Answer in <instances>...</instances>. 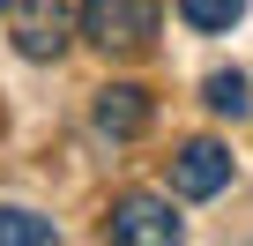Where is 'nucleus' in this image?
Listing matches in <instances>:
<instances>
[{
  "label": "nucleus",
  "instance_id": "1",
  "mask_svg": "<svg viewBox=\"0 0 253 246\" xmlns=\"http://www.w3.org/2000/svg\"><path fill=\"white\" fill-rule=\"evenodd\" d=\"M82 38L104 52H142L157 38V0H82Z\"/></svg>",
  "mask_w": 253,
  "mask_h": 246
},
{
  "label": "nucleus",
  "instance_id": "2",
  "mask_svg": "<svg viewBox=\"0 0 253 246\" xmlns=\"http://www.w3.org/2000/svg\"><path fill=\"white\" fill-rule=\"evenodd\" d=\"M179 216H171V201H157V194H119L112 201V239L119 246H179Z\"/></svg>",
  "mask_w": 253,
  "mask_h": 246
},
{
  "label": "nucleus",
  "instance_id": "3",
  "mask_svg": "<svg viewBox=\"0 0 253 246\" xmlns=\"http://www.w3.org/2000/svg\"><path fill=\"white\" fill-rule=\"evenodd\" d=\"M223 187H231V149H223V142H186V149L171 157V194L209 201V194H223Z\"/></svg>",
  "mask_w": 253,
  "mask_h": 246
},
{
  "label": "nucleus",
  "instance_id": "4",
  "mask_svg": "<svg viewBox=\"0 0 253 246\" xmlns=\"http://www.w3.org/2000/svg\"><path fill=\"white\" fill-rule=\"evenodd\" d=\"M15 52L23 60H52L60 45H67V8L60 0H15Z\"/></svg>",
  "mask_w": 253,
  "mask_h": 246
},
{
  "label": "nucleus",
  "instance_id": "5",
  "mask_svg": "<svg viewBox=\"0 0 253 246\" xmlns=\"http://www.w3.org/2000/svg\"><path fill=\"white\" fill-rule=\"evenodd\" d=\"M89 119H97V135L134 142V135L149 127V90H142V82H104L97 104H89Z\"/></svg>",
  "mask_w": 253,
  "mask_h": 246
},
{
  "label": "nucleus",
  "instance_id": "6",
  "mask_svg": "<svg viewBox=\"0 0 253 246\" xmlns=\"http://www.w3.org/2000/svg\"><path fill=\"white\" fill-rule=\"evenodd\" d=\"M60 231H52V216H38V209H0V246H52Z\"/></svg>",
  "mask_w": 253,
  "mask_h": 246
},
{
  "label": "nucleus",
  "instance_id": "7",
  "mask_svg": "<svg viewBox=\"0 0 253 246\" xmlns=\"http://www.w3.org/2000/svg\"><path fill=\"white\" fill-rule=\"evenodd\" d=\"M179 15H186V30H231L246 15V0H179Z\"/></svg>",
  "mask_w": 253,
  "mask_h": 246
},
{
  "label": "nucleus",
  "instance_id": "8",
  "mask_svg": "<svg viewBox=\"0 0 253 246\" xmlns=\"http://www.w3.org/2000/svg\"><path fill=\"white\" fill-rule=\"evenodd\" d=\"M209 112H223V119H246V112H253V97H246V75H209Z\"/></svg>",
  "mask_w": 253,
  "mask_h": 246
},
{
  "label": "nucleus",
  "instance_id": "9",
  "mask_svg": "<svg viewBox=\"0 0 253 246\" xmlns=\"http://www.w3.org/2000/svg\"><path fill=\"white\" fill-rule=\"evenodd\" d=\"M8 8H15V0H0V15H8Z\"/></svg>",
  "mask_w": 253,
  "mask_h": 246
}]
</instances>
